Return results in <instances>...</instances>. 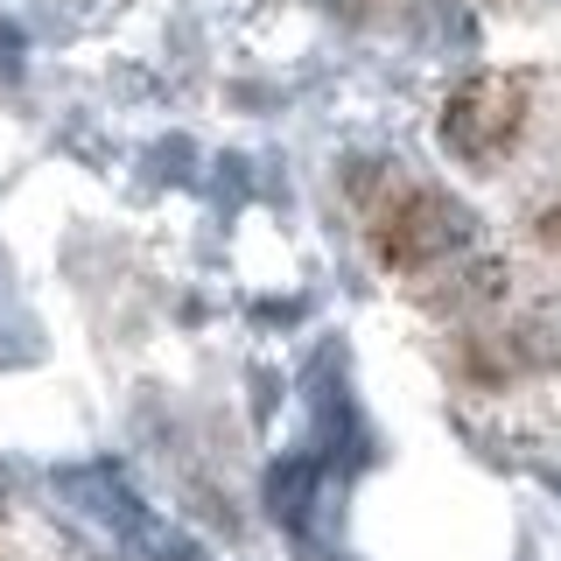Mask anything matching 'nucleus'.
Listing matches in <instances>:
<instances>
[{
	"instance_id": "f257e3e1",
	"label": "nucleus",
	"mask_w": 561,
	"mask_h": 561,
	"mask_svg": "<svg viewBox=\"0 0 561 561\" xmlns=\"http://www.w3.org/2000/svg\"><path fill=\"white\" fill-rule=\"evenodd\" d=\"M526 113H534V84H526L519 70H478V78H463L443 99L435 134H443V148L463 169H491V162H505V154L519 148Z\"/></svg>"
},
{
	"instance_id": "f03ea898",
	"label": "nucleus",
	"mask_w": 561,
	"mask_h": 561,
	"mask_svg": "<svg viewBox=\"0 0 561 561\" xmlns=\"http://www.w3.org/2000/svg\"><path fill=\"white\" fill-rule=\"evenodd\" d=\"M463 239H470L463 210L428 183H400L393 197L373 210V253H379L386 274H428V267H443V260L463 253Z\"/></svg>"
},
{
	"instance_id": "7ed1b4c3",
	"label": "nucleus",
	"mask_w": 561,
	"mask_h": 561,
	"mask_svg": "<svg viewBox=\"0 0 561 561\" xmlns=\"http://www.w3.org/2000/svg\"><path fill=\"white\" fill-rule=\"evenodd\" d=\"M491 302H505V267H499V260H463V267H449L428 288V309L435 316H478Z\"/></svg>"
}]
</instances>
